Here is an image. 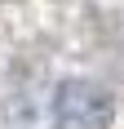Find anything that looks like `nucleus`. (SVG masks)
<instances>
[{
  "label": "nucleus",
  "instance_id": "nucleus-1",
  "mask_svg": "<svg viewBox=\"0 0 124 129\" xmlns=\"http://www.w3.org/2000/svg\"><path fill=\"white\" fill-rule=\"evenodd\" d=\"M53 125L58 129H106L111 125V93L93 80H62L53 93Z\"/></svg>",
  "mask_w": 124,
  "mask_h": 129
}]
</instances>
